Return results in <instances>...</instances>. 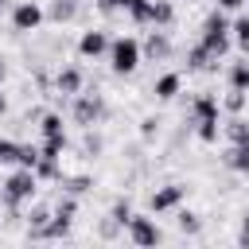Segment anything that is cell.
Listing matches in <instances>:
<instances>
[{"instance_id":"1","label":"cell","mask_w":249,"mask_h":249,"mask_svg":"<svg viewBox=\"0 0 249 249\" xmlns=\"http://www.w3.org/2000/svg\"><path fill=\"white\" fill-rule=\"evenodd\" d=\"M218 113H222L218 97H214V93H198V97L191 101L187 128H195L202 144H214V140H218Z\"/></svg>"},{"instance_id":"2","label":"cell","mask_w":249,"mask_h":249,"mask_svg":"<svg viewBox=\"0 0 249 249\" xmlns=\"http://www.w3.org/2000/svg\"><path fill=\"white\" fill-rule=\"evenodd\" d=\"M39 191V175L31 167H16L4 183H0V206L4 210H19L23 202H31Z\"/></svg>"},{"instance_id":"3","label":"cell","mask_w":249,"mask_h":249,"mask_svg":"<svg viewBox=\"0 0 249 249\" xmlns=\"http://www.w3.org/2000/svg\"><path fill=\"white\" fill-rule=\"evenodd\" d=\"M70 117H74V124H82V128L101 124V121L109 117V101H105V93H97V89H89V93H74Z\"/></svg>"},{"instance_id":"4","label":"cell","mask_w":249,"mask_h":249,"mask_svg":"<svg viewBox=\"0 0 249 249\" xmlns=\"http://www.w3.org/2000/svg\"><path fill=\"white\" fill-rule=\"evenodd\" d=\"M198 43H202L210 54H218V58L230 51V19L222 16V8L202 19V39H198Z\"/></svg>"},{"instance_id":"5","label":"cell","mask_w":249,"mask_h":249,"mask_svg":"<svg viewBox=\"0 0 249 249\" xmlns=\"http://www.w3.org/2000/svg\"><path fill=\"white\" fill-rule=\"evenodd\" d=\"M140 43L132 39V35H121V39H113L109 43V66H113V74H132L136 66H140Z\"/></svg>"},{"instance_id":"6","label":"cell","mask_w":249,"mask_h":249,"mask_svg":"<svg viewBox=\"0 0 249 249\" xmlns=\"http://www.w3.org/2000/svg\"><path fill=\"white\" fill-rule=\"evenodd\" d=\"M74 214H78V195H58V202L51 206V222H47V233L43 237H62V233H70V222H74Z\"/></svg>"},{"instance_id":"7","label":"cell","mask_w":249,"mask_h":249,"mask_svg":"<svg viewBox=\"0 0 249 249\" xmlns=\"http://www.w3.org/2000/svg\"><path fill=\"white\" fill-rule=\"evenodd\" d=\"M183 198H187V187H183V183H163V187H156V191L148 195V206H152L156 214H163V210H179Z\"/></svg>"},{"instance_id":"8","label":"cell","mask_w":249,"mask_h":249,"mask_svg":"<svg viewBox=\"0 0 249 249\" xmlns=\"http://www.w3.org/2000/svg\"><path fill=\"white\" fill-rule=\"evenodd\" d=\"M124 230H128V241H132V245H160V241H163L160 226H156L152 218H144V214H132Z\"/></svg>"},{"instance_id":"9","label":"cell","mask_w":249,"mask_h":249,"mask_svg":"<svg viewBox=\"0 0 249 249\" xmlns=\"http://www.w3.org/2000/svg\"><path fill=\"white\" fill-rule=\"evenodd\" d=\"M97 8L105 16H117V12H128L132 23H148V12H152V0H97Z\"/></svg>"},{"instance_id":"10","label":"cell","mask_w":249,"mask_h":249,"mask_svg":"<svg viewBox=\"0 0 249 249\" xmlns=\"http://www.w3.org/2000/svg\"><path fill=\"white\" fill-rule=\"evenodd\" d=\"M43 19H47V12H43L35 0H23V4L12 8V27H16V31H35Z\"/></svg>"},{"instance_id":"11","label":"cell","mask_w":249,"mask_h":249,"mask_svg":"<svg viewBox=\"0 0 249 249\" xmlns=\"http://www.w3.org/2000/svg\"><path fill=\"white\" fill-rule=\"evenodd\" d=\"M82 86H86V74H82V66H62V70L54 74V89H58L62 97H74V93H82Z\"/></svg>"},{"instance_id":"12","label":"cell","mask_w":249,"mask_h":249,"mask_svg":"<svg viewBox=\"0 0 249 249\" xmlns=\"http://www.w3.org/2000/svg\"><path fill=\"white\" fill-rule=\"evenodd\" d=\"M152 62H163V58H171V35L163 31V27H156L148 39H144V47H140Z\"/></svg>"},{"instance_id":"13","label":"cell","mask_w":249,"mask_h":249,"mask_svg":"<svg viewBox=\"0 0 249 249\" xmlns=\"http://www.w3.org/2000/svg\"><path fill=\"white\" fill-rule=\"evenodd\" d=\"M109 51V35L105 31H86L82 39H78V54L82 58H101Z\"/></svg>"},{"instance_id":"14","label":"cell","mask_w":249,"mask_h":249,"mask_svg":"<svg viewBox=\"0 0 249 249\" xmlns=\"http://www.w3.org/2000/svg\"><path fill=\"white\" fill-rule=\"evenodd\" d=\"M187 70H218V54H210L202 43H195L187 51Z\"/></svg>"},{"instance_id":"15","label":"cell","mask_w":249,"mask_h":249,"mask_svg":"<svg viewBox=\"0 0 249 249\" xmlns=\"http://www.w3.org/2000/svg\"><path fill=\"white\" fill-rule=\"evenodd\" d=\"M222 163H226L230 171L249 175V144H230V148H226V156H222Z\"/></svg>"},{"instance_id":"16","label":"cell","mask_w":249,"mask_h":249,"mask_svg":"<svg viewBox=\"0 0 249 249\" xmlns=\"http://www.w3.org/2000/svg\"><path fill=\"white\" fill-rule=\"evenodd\" d=\"M148 23H152V27H171V23H175V4H171V0H152Z\"/></svg>"},{"instance_id":"17","label":"cell","mask_w":249,"mask_h":249,"mask_svg":"<svg viewBox=\"0 0 249 249\" xmlns=\"http://www.w3.org/2000/svg\"><path fill=\"white\" fill-rule=\"evenodd\" d=\"M78 0H51V8H47V19L51 23H70L74 16H78Z\"/></svg>"},{"instance_id":"18","label":"cell","mask_w":249,"mask_h":249,"mask_svg":"<svg viewBox=\"0 0 249 249\" xmlns=\"http://www.w3.org/2000/svg\"><path fill=\"white\" fill-rule=\"evenodd\" d=\"M58 187H62L66 195H86V191L93 187V179H89V175H58Z\"/></svg>"},{"instance_id":"19","label":"cell","mask_w":249,"mask_h":249,"mask_svg":"<svg viewBox=\"0 0 249 249\" xmlns=\"http://www.w3.org/2000/svg\"><path fill=\"white\" fill-rule=\"evenodd\" d=\"M226 136H230V144H249V121H241V113L230 117L226 121Z\"/></svg>"},{"instance_id":"20","label":"cell","mask_w":249,"mask_h":249,"mask_svg":"<svg viewBox=\"0 0 249 249\" xmlns=\"http://www.w3.org/2000/svg\"><path fill=\"white\" fill-rule=\"evenodd\" d=\"M179 86H183L179 74H163V78L156 82V97H160V101H171V97L179 93Z\"/></svg>"},{"instance_id":"21","label":"cell","mask_w":249,"mask_h":249,"mask_svg":"<svg viewBox=\"0 0 249 249\" xmlns=\"http://www.w3.org/2000/svg\"><path fill=\"white\" fill-rule=\"evenodd\" d=\"M175 222H179V230H183L187 237L202 233V214H195V210H179V214H175Z\"/></svg>"},{"instance_id":"22","label":"cell","mask_w":249,"mask_h":249,"mask_svg":"<svg viewBox=\"0 0 249 249\" xmlns=\"http://www.w3.org/2000/svg\"><path fill=\"white\" fill-rule=\"evenodd\" d=\"M226 78H230V89H245L249 93V62H233L226 70Z\"/></svg>"},{"instance_id":"23","label":"cell","mask_w":249,"mask_h":249,"mask_svg":"<svg viewBox=\"0 0 249 249\" xmlns=\"http://www.w3.org/2000/svg\"><path fill=\"white\" fill-rule=\"evenodd\" d=\"M39 152L51 156V160H62V152H66V132H58V136H43Z\"/></svg>"},{"instance_id":"24","label":"cell","mask_w":249,"mask_h":249,"mask_svg":"<svg viewBox=\"0 0 249 249\" xmlns=\"http://www.w3.org/2000/svg\"><path fill=\"white\" fill-rule=\"evenodd\" d=\"M35 175H39V179H58V175H62V167H58V160H51V156H43V152H39Z\"/></svg>"},{"instance_id":"25","label":"cell","mask_w":249,"mask_h":249,"mask_svg":"<svg viewBox=\"0 0 249 249\" xmlns=\"http://www.w3.org/2000/svg\"><path fill=\"white\" fill-rule=\"evenodd\" d=\"M82 152H86V156H101V152H105V140H101V132L86 128V136H82Z\"/></svg>"},{"instance_id":"26","label":"cell","mask_w":249,"mask_h":249,"mask_svg":"<svg viewBox=\"0 0 249 249\" xmlns=\"http://www.w3.org/2000/svg\"><path fill=\"white\" fill-rule=\"evenodd\" d=\"M109 214H113V218H117L121 226H128V218L136 214V210H132V198H128V195H121V198L113 202V210H109Z\"/></svg>"},{"instance_id":"27","label":"cell","mask_w":249,"mask_h":249,"mask_svg":"<svg viewBox=\"0 0 249 249\" xmlns=\"http://www.w3.org/2000/svg\"><path fill=\"white\" fill-rule=\"evenodd\" d=\"M230 31H233V39H237L241 54H249V16H241V19H237V23L230 27Z\"/></svg>"},{"instance_id":"28","label":"cell","mask_w":249,"mask_h":249,"mask_svg":"<svg viewBox=\"0 0 249 249\" xmlns=\"http://www.w3.org/2000/svg\"><path fill=\"white\" fill-rule=\"evenodd\" d=\"M19 148H23V144H16V140L0 136V163H19Z\"/></svg>"},{"instance_id":"29","label":"cell","mask_w":249,"mask_h":249,"mask_svg":"<svg viewBox=\"0 0 249 249\" xmlns=\"http://www.w3.org/2000/svg\"><path fill=\"white\" fill-rule=\"evenodd\" d=\"M222 109L237 117V113L245 109V89H230V93H226V101H222Z\"/></svg>"},{"instance_id":"30","label":"cell","mask_w":249,"mask_h":249,"mask_svg":"<svg viewBox=\"0 0 249 249\" xmlns=\"http://www.w3.org/2000/svg\"><path fill=\"white\" fill-rule=\"evenodd\" d=\"M39 132H43V136H58V132H62V117H58V113H43Z\"/></svg>"},{"instance_id":"31","label":"cell","mask_w":249,"mask_h":249,"mask_svg":"<svg viewBox=\"0 0 249 249\" xmlns=\"http://www.w3.org/2000/svg\"><path fill=\"white\" fill-rule=\"evenodd\" d=\"M156 136H160V117H144V121H140V140L152 144Z\"/></svg>"},{"instance_id":"32","label":"cell","mask_w":249,"mask_h":249,"mask_svg":"<svg viewBox=\"0 0 249 249\" xmlns=\"http://www.w3.org/2000/svg\"><path fill=\"white\" fill-rule=\"evenodd\" d=\"M35 163H39V148L35 144H23L19 148V167H31L35 171Z\"/></svg>"},{"instance_id":"33","label":"cell","mask_w":249,"mask_h":249,"mask_svg":"<svg viewBox=\"0 0 249 249\" xmlns=\"http://www.w3.org/2000/svg\"><path fill=\"white\" fill-rule=\"evenodd\" d=\"M121 230H124V226H121V222H117V218H113V214H109V218H105V222H101V230H97V233H101V237H105V241H113V237H117V233H121Z\"/></svg>"},{"instance_id":"34","label":"cell","mask_w":249,"mask_h":249,"mask_svg":"<svg viewBox=\"0 0 249 249\" xmlns=\"http://www.w3.org/2000/svg\"><path fill=\"white\" fill-rule=\"evenodd\" d=\"M237 245H241V249H249V210L241 214V233H237Z\"/></svg>"},{"instance_id":"35","label":"cell","mask_w":249,"mask_h":249,"mask_svg":"<svg viewBox=\"0 0 249 249\" xmlns=\"http://www.w3.org/2000/svg\"><path fill=\"white\" fill-rule=\"evenodd\" d=\"M245 4H249V0H218L222 12H237V8H245Z\"/></svg>"},{"instance_id":"36","label":"cell","mask_w":249,"mask_h":249,"mask_svg":"<svg viewBox=\"0 0 249 249\" xmlns=\"http://www.w3.org/2000/svg\"><path fill=\"white\" fill-rule=\"evenodd\" d=\"M4 113H8V97L0 93V117H4Z\"/></svg>"},{"instance_id":"37","label":"cell","mask_w":249,"mask_h":249,"mask_svg":"<svg viewBox=\"0 0 249 249\" xmlns=\"http://www.w3.org/2000/svg\"><path fill=\"white\" fill-rule=\"evenodd\" d=\"M4 74H8V66H4V58H0V82H4Z\"/></svg>"},{"instance_id":"38","label":"cell","mask_w":249,"mask_h":249,"mask_svg":"<svg viewBox=\"0 0 249 249\" xmlns=\"http://www.w3.org/2000/svg\"><path fill=\"white\" fill-rule=\"evenodd\" d=\"M4 8H8V0H0V12H4Z\"/></svg>"}]
</instances>
